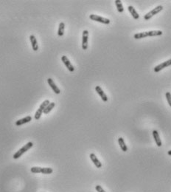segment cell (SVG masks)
<instances>
[{
    "instance_id": "1",
    "label": "cell",
    "mask_w": 171,
    "mask_h": 192,
    "mask_svg": "<svg viewBox=\"0 0 171 192\" xmlns=\"http://www.w3.org/2000/svg\"><path fill=\"white\" fill-rule=\"evenodd\" d=\"M162 31L161 30H151V31H147V32L139 33L134 34V39H141L144 38L148 37V36H158L162 35Z\"/></svg>"
},
{
    "instance_id": "2",
    "label": "cell",
    "mask_w": 171,
    "mask_h": 192,
    "mask_svg": "<svg viewBox=\"0 0 171 192\" xmlns=\"http://www.w3.org/2000/svg\"><path fill=\"white\" fill-rule=\"evenodd\" d=\"M32 146H33V143H32V142H28L27 144H26V145H25L23 147L21 148L19 151H16V153L13 155V159L19 158L21 155H23V154H25L26 151H28V150L30 149H31Z\"/></svg>"
},
{
    "instance_id": "3",
    "label": "cell",
    "mask_w": 171,
    "mask_h": 192,
    "mask_svg": "<svg viewBox=\"0 0 171 192\" xmlns=\"http://www.w3.org/2000/svg\"><path fill=\"white\" fill-rule=\"evenodd\" d=\"M50 103V101H49V100H46V101H44L41 103V105H40L39 108H38V109L36 111V114H35V115H34L35 119H36V120H39L40 119V117H41V115H42V113H43V112H44V109L46 108V107H47V106H48Z\"/></svg>"
},
{
    "instance_id": "4",
    "label": "cell",
    "mask_w": 171,
    "mask_h": 192,
    "mask_svg": "<svg viewBox=\"0 0 171 192\" xmlns=\"http://www.w3.org/2000/svg\"><path fill=\"white\" fill-rule=\"evenodd\" d=\"M30 171L34 174L37 173H42L44 174H49L52 173L53 170L51 168H41V167H32Z\"/></svg>"
},
{
    "instance_id": "5",
    "label": "cell",
    "mask_w": 171,
    "mask_h": 192,
    "mask_svg": "<svg viewBox=\"0 0 171 192\" xmlns=\"http://www.w3.org/2000/svg\"><path fill=\"white\" fill-rule=\"evenodd\" d=\"M162 10H163V6L162 5L157 6V7H156L155 8H154V9H153L152 11H150V12H148V13H146V14L144 15V20L150 19L153 16H155V15H156L157 13H159L161 12Z\"/></svg>"
},
{
    "instance_id": "6",
    "label": "cell",
    "mask_w": 171,
    "mask_h": 192,
    "mask_svg": "<svg viewBox=\"0 0 171 192\" xmlns=\"http://www.w3.org/2000/svg\"><path fill=\"white\" fill-rule=\"evenodd\" d=\"M89 18H90V19L93 20V21L100 22V23L105 24V25H109L111 22V21L109 19L104 18V17H102V16H97V15L95 14H91L89 16Z\"/></svg>"
},
{
    "instance_id": "7",
    "label": "cell",
    "mask_w": 171,
    "mask_h": 192,
    "mask_svg": "<svg viewBox=\"0 0 171 192\" xmlns=\"http://www.w3.org/2000/svg\"><path fill=\"white\" fill-rule=\"evenodd\" d=\"M61 61H62V62L64 64V65L66 67V68H67L69 71H75V67H74V66L72 64V63L70 62V61L69 60V59L66 57V55H63L62 57H61Z\"/></svg>"
},
{
    "instance_id": "8",
    "label": "cell",
    "mask_w": 171,
    "mask_h": 192,
    "mask_svg": "<svg viewBox=\"0 0 171 192\" xmlns=\"http://www.w3.org/2000/svg\"><path fill=\"white\" fill-rule=\"evenodd\" d=\"M88 39H89V32H88V30H85L83 32L82 36V48L84 50H87Z\"/></svg>"
},
{
    "instance_id": "9",
    "label": "cell",
    "mask_w": 171,
    "mask_h": 192,
    "mask_svg": "<svg viewBox=\"0 0 171 192\" xmlns=\"http://www.w3.org/2000/svg\"><path fill=\"white\" fill-rule=\"evenodd\" d=\"M170 65H171V59L168 61H166L164 62H162V64H159V65H157L156 67H154V72H155V73H159L160 70L163 69L164 68L168 67L170 66Z\"/></svg>"
},
{
    "instance_id": "10",
    "label": "cell",
    "mask_w": 171,
    "mask_h": 192,
    "mask_svg": "<svg viewBox=\"0 0 171 192\" xmlns=\"http://www.w3.org/2000/svg\"><path fill=\"white\" fill-rule=\"evenodd\" d=\"M47 83H48V84L50 85V87L52 88V89L54 91V93H55V94H60V93H61V90H60V89L58 87V86H56V84H55V82L53 81V80H52V78H49L48 79H47Z\"/></svg>"
},
{
    "instance_id": "11",
    "label": "cell",
    "mask_w": 171,
    "mask_h": 192,
    "mask_svg": "<svg viewBox=\"0 0 171 192\" xmlns=\"http://www.w3.org/2000/svg\"><path fill=\"white\" fill-rule=\"evenodd\" d=\"M95 90H96V92L97 93V94L100 96L101 99L103 100L104 102L108 101V97H107V95H105V93H104L103 90L102 89V88L100 87V86H97V87H95Z\"/></svg>"
},
{
    "instance_id": "12",
    "label": "cell",
    "mask_w": 171,
    "mask_h": 192,
    "mask_svg": "<svg viewBox=\"0 0 171 192\" xmlns=\"http://www.w3.org/2000/svg\"><path fill=\"white\" fill-rule=\"evenodd\" d=\"M30 40L32 50H33L34 51H37V50H38V42L37 40H36V36H34V35H30Z\"/></svg>"
},
{
    "instance_id": "13",
    "label": "cell",
    "mask_w": 171,
    "mask_h": 192,
    "mask_svg": "<svg viewBox=\"0 0 171 192\" xmlns=\"http://www.w3.org/2000/svg\"><path fill=\"white\" fill-rule=\"evenodd\" d=\"M90 158H91V161L93 162V163L95 164V166L98 169H100V168L102 167V163H100V161L97 159V157H96V155H95L94 153L90 154Z\"/></svg>"
},
{
    "instance_id": "14",
    "label": "cell",
    "mask_w": 171,
    "mask_h": 192,
    "mask_svg": "<svg viewBox=\"0 0 171 192\" xmlns=\"http://www.w3.org/2000/svg\"><path fill=\"white\" fill-rule=\"evenodd\" d=\"M152 133H153V138H154V141H155L157 146H159V147L162 146V141H161V139H160V137H159V135L158 131H157V130H153Z\"/></svg>"
},
{
    "instance_id": "15",
    "label": "cell",
    "mask_w": 171,
    "mask_h": 192,
    "mask_svg": "<svg viewBox=\"0 0 171 192\" xmlns=\"http://www.w3.org/2000/svg\"><path fill=\"white\" fill-rule=\"evenodd\" d=\"M32 121V117L31 116H27V117H24L22 119H20L16 122V125L17 126H21V125L25 124V123H29L30 121Z\"/></svg>"
},
{
    "instance_id": "16",
    "label": "cell",
    "mask_w": 171,
    "mask_h": 192,
    "mask_svg": "<svg viewBox=\"0 0 171 192\" xmlns=\"http://www.w3.org/2000/svg\"><path fill=\"white\" fill-rule=\"evenodd\" d=\"M128 11H129V13H131V15L133 16V18H134V19H138L139 18V15L138 14V13L137 12V11H136L135 8H134L133 6L131 5L128 6Z\"/></svg>"
},
{
    "instance_id": "17",
    "label": "cell",
    "mask_w": 171,
    "mask_h": 192,
    "mask_svg": "<svg viewBox=\"0 0 171 192\" xmlns=\"http://www.w3.org/2000/svg\"><path fill=\"white\" fill-rule=\"evenodd\" d=\"M118 143H119V146H120L121 149L123 150V151H125H125H128V147H127V146L125 145L124 139H123V137H119V139H118Z\"/></svg>"
},
{
    "instance_id": "18",
    "label": "cell",
    "mask_w": 171,
    "mask_h": 192,
    "mask_svg": "<svg viewBox=\"0 0 171 192\" xmlns=\"http://www.w3.org/2000/svg\"><path fill=\"white\" fill-rule=\"evenodd\" d=\"M64 29H65V24L64 22H61L59 24L58 30V35L59 36H63L64 34Z\"/></svg>"
},
{
    "instance_id": "19",
    "label": "cell",
    "mask_w": 171,
    "mask_h": 192,
    "mask_svg": "<svg viewBox=\"0 0 171 192\" xmlns=\"http://www.w3.org/2000/svg\"><path fill=\"white\" fill-rule=\"evenodd\" d=\"M55 103H54V102L50 103V104H49V105L44 109V110L43 113H44L45 115H47L48 113H50V112L52 111V109L54 108V107H55Z\"/></svg>"
},
{
    "instance_id": "20",
    "label": "cell",
    "mask_w": 171,
    "mask_h": 192,
    "mask_svg": "<svg viewBox=\"0 0 171 192\" xmlns=\"http://www.w3.org/2000/svg\"><path fill=\"white\" fill-rule=\"evenodd\" d=\"M115 4H116L117 8L119 13H123L124 11V8H123V5L122 4V2L120 0H116L115 1Z\"/></svg>"
},
{
    "instance_id": "21",
    "label": "cell",
    "mask_w": 171,
    "mask_h": 192,
    "mask_svg": "<svg viewBox=\"0 0 171 192\" xmlns=\"http://www.w3.org/2000/svg\"><path fill=\"white\" fill-rule=\"evenodd\" d=\"M166 96V99L168 101V103L169 104L170 107H171V93L170 92H168V93H166L165 94Z\"/></svg>"
},
{
    "instance_id": "22",
    "label": "cell",
    "mask_w": 171,
    "mask_h": 192,
    "mask_svg": "<svg viewBox=\"0 0 171 192\" xmlns=\"http://www.w3.org/2000/svg\"><path fill=\"white\" fill-rule=\"evenodd\" d=\"M95 189H96L97 191V192H105V191H104V189H103V188H102V187L99 185H96V187H95Z\"/></svg>"
},
{
    "instance_id": "23",
    "label": "cell",
    "mask_w": 171,
    "mask_h": 192,
    "mask_svg": "<svg viewBox=\"0 0 171 192\" xmlns=\"http://www.w3.org/2000/svg\"><path fill=\"white\" fill-rule=\"evenodd\" d=\"M168 155H170V156H171V150H170V151H168Z\"/></svg>"
}]
</instances>
